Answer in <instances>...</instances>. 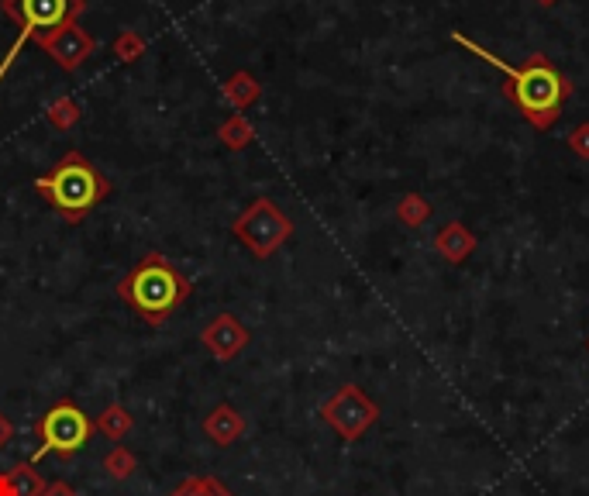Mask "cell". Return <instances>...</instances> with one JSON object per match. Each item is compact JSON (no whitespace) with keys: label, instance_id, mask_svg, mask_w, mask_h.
<instances>
[{"label":"cell","instance_id":"cell-13","mask_svg":"<svg viewBox=\"0 0 589 496\" xmlns=\"http://www.w3.org/2000/svg\"><path fill=\"white\" fill-rule=\"evenodd\" d=\"M217 138H221V145L228 152H242L252 145V138H255V128L248 124L245 114H238V111H231L228 118H224L221 124H217Z\"/></svg>","mask_w":589,"mask_h":496},{"label":"cell","instance_id":"cell-7","mask_svg":"<svg viewBox=\"0 0 589 496\" xmlns=\"http://www.w3.org/2000/svg\"><path fill=\"white\" fill-rule=\"evenodd\" d=\"M376 403H372L366 393L359 390V386H341V390L335 393L331 400H324L321 407V417L335 428L345 441H355L362 431L369 428L372 421H376Z\"/></svg>","mask_w":589,"mask_h":496},{"label":"cell","instance_id":"cell-16","mask_svg":"<svg viewBox=\"0 0 589 496\" xmlns=\"http://www.w3.org/2000/svg\"><path fill=\"white\" fill-rule=\"evenodd\" d=\"M45 118H49V124L56 131H73L76 124H80L83 118V107L76 97H69V93H62V97H56L49 104V111H45Z\"/></svg>","mask_w":589,"mask_h":496},{"label":"cell","instance_id":"cell-20","mask_svg":"<svg viewBox=\"0 0 589 496\" xmlns=\"http://www.w3.org/2000/svg\"><path fill=\"white\" fill-rule=\"evenodd\" d=\"M397 214H400V221H403V224H410V228H417V224H424V221H428V217H431V207H428V200H424V197H417V193H410V197H403V200H400Z\"/></svg>","mask_w":589,"mask_h":496},{"label":"cell","instance_id":"cell-22","mask_svg":"<svg viewBox=\"0 0 589 496\" xmlns=\"http://www.w3.org/2000/svg\"><path fill=\"white\" fill-rule=\"evenodd\" d=\"M14 441V421L7 414H0V448H7Z\"/></svg>","mask_w":589,"mask_h":496},{"label":"cell","instance_id":"cell-11","mask_svg":"<svg viewBox=\"0 0 589 496\" xmlns=\"http://www.w3.org/2000/svg\"><path fill=\"white\" fill-rule=\"evenodd\" d=\"M262 97V83L255 80L248 69H235V73L228 76V80L221 83V100L231 107V111H248V107L255 104V100Z\"/></svg>","mask_w":589,"mask_h":496},{"label":"cell","instance_id":"cell-24","mask_svg":"<svg viewBox=\"0 0 589 496\" xmlns=\"http://www.w3.org/2000/svg\"><path fill=\"white\" fill-rule=\"evenodd\" d=\"M538 4H541V7H555L558 0H538Z\"/></svg>","mask_w":589,"mask_h":496},{"label":"cell","instance_id":"cell-2","mask_svg":"<svg viewBox=\"0 0 589 496\" xmlns=\"http://www.w3.org/2000/svg\"><path fill=\"white\" fill-rule=\"evenodd\" d=\"M190 293L193 279L162 252H145L118 283V297L152 328L166 324L190 300Z\"/></svg>","mask_w":589,"mask_h":496},{"label":"cell","instance_id":"cell-21","mask_svg":"<svg viewBox=\"0 0 589 496\" xmlns=\"http://www.w3.org/2000/svg\"><path fill=\"white\" fill-rule=\"evenodd\" d=\"M569 145L576 155H583V159H589V124H579L576 131L569 135Z\"/></svg>","mask_w":589,"mask_h":496},{"label":"cell","instance_id":"cell-18","mask_svg":"<svg viewBox=\"0 0 589 496\" xmlns=\"http://www.w3.org/2000/svg\"><path fill=\"white\" fill-rule=\"evenodd\" d=\"M169 496H235V493H231V486L221 483L217 476H190Z\"/></svg>","mask_w":589,"mask_h":496},{"label":"cell","instance_id":"cell-23","mask_svg":"<svg viewBox=\"0 0 589 496\" xmlns=\"http://www.w3.org/2000/svg\"><path fill=\"white\" fill-rule=\"evenodd\" d=\"M42 496H80V493H76L73 486L62 483V479H59V483H49V486H45V493H42Z\"/></svg>","mask_w":589,"mask_h":496},{"label":"cell","instance_id":"cell-14","mask_svg":"<svg viewBox=\"0 0 589 496\" xmlns=\"http://www.w3.org/2000/svg\"><path fill=\"white\" fill-rule=\"evenodd\" d=\"M131 428H135V417L128 414L124 403H111V407H104L97 414V421H93V431H100L107 441H121Z\"/></svg>","mask_w":589,"mask_h":496},{"label":"cell","instance_id":"cell-6","mask_svg":"<svg viewBox=\"0 0 589 496\" xmlns=\"http://www.w3.org/2000/svg\"><path fill=\"white\" fill-rule=\"evenodd\" d=\"M35 431H38V441H42V445H38V452L31 455V462L45 459V455L73 459V455L90 441L93 421L83 414L80 407H76L73 400H59V403H52L42 417H38Z\"/></svg>","mask_w":589,"mask_h":496},{"label":"cell","instance_id":"cell-19","mask_svg":"<svg viewBox=\"0 0 589 496\" xmlns=\"http://www.w3.org/2000/svg\"><path fill=\"white\" fill-rule=\"evenodd\" d=\"M135 469H138V459H135V452H131V448L114 445L111 452L104 455V472L114 479V483H124V479H131V476H135Z\"/></svg>","mask_w":589,"mask_h":496},{"label":"cell","instance_id":"cell-8","mask_svg":"<svg viewBox=\"0 0 589 496\" xmlns=\"http://www.w3.org/2000/svg\"><path fill=\"white\" fill-rule=\"evenodd\" d=\"M35 45L56 62L59 69H66V73H76V69L97 52V38H93L87 28H80V21L62 25L56 31H49V35H38Z\"/></svg>","mask_w":589,"mask_h":496},{"label":"cell","instance_id":"cell-12","mask_svg":"<svg viewBox=\"0 0 589 496\" xmlns=\"http://www.w3.org/2000/svg\"><path fill=\"white\" fill-rule=\"evenodd\" d=\"M45 479L38 476L35 462H18L7 472H0V496H42Z\"/></svg>","mask_w":589,"mask_h":496},{"label":"cell","instance_id":"cell-17","mask_svg":"<svg viewBox=\"0 0 589 496\" xmlns=\"http://www.w3.org/2000/svg\"><path fill=\"white\" fill-rule=\"evenodd\" d=\"M145 49H149V42H145V35H138L135 28H121L111 42V56L118 62H138L145 56Z\"/></svg>","mask_w":589,"mask_h":496},{"label":"cell","instance_id":"cell-1","mask_svg":"<svg viewBox=\"0 0 589 496\" xmlns=\"http://www.w3.org/2000/svg\"><path fill=\"white\" fill-rule=\"evenodd\" d=\"M452 42H459L462 49H469L472 56L490 62V66H496L503 76H507L503 93L521 107L524 118L531 124H538V128H552V124L558 121V114H562L558 107H562V100L569 97V80H562V73H558L545 56H531L524 66H510V62H503L496 52L483 49V45L472 42L469 35H462V31H452Z\"/></svg>","mask_w":589,"mask_h":496},{"label":"cell","instance_id":"cell-15","mask_svg":"<svg viewBox=\"0 0 589 496\" xmlns=\"http://www.w3.org/2000/svg\"><path fill=\"white\" fill-rule=\"evenodd\" d=\"M438 248H441V255H445L448 262H462L465 255L476 248V238H472L469 231H465L462 224L455 221V224H448V228L438 235Z\"/></svg>","mask_w":589,"mask_h":496},{"label":"cell","instance_id":"cell-3","mask_svg":"<svg viewBox=\"0 0 589 496\" xmlns=\"http://www.w3.org/2000/svg\"><path fill=\"white\" fill-rule=\"evenodd\" d=\"M35 193L66 224H80L93 207H100L111 197V180L83 152L69 149L49 173L38 176Z\"/></svg>","mask_w":589,"mask_h":496},{"label":"cell","instance_id":"cell-5","mask_svg":"<svg viewBox=\"0 0 589 496\" xmlns=\"http://www.w3.org/2000/svg\"><path fill=\"white\" fill-rule=\"evenodd\" d=\"M231 235L238 238L252 259H269L276 248H283L293 235V221L283 207L269 197H255L242 214L231 221Z\"/></svg>","mask_w":589,"mask_h":496},{"label":"cell","instance_id":"cell-9","mask_svg":"<svg viewBox=\"0 0 589 496\" xmlns=\"http://www.w3.org/2000/svg\"><path fill=\"white\" fill-rule=\"evenodd\" d=\"M248 341H252V331H248L235 314H228V310L214 314L211 321L204 324V331H200V345H204L217 362H231Z\"/></svg>","mask_w":589,"mask_h":496},{"label":"cell","instance_id":"cell-10","mask_svg":"<svg viewBox=\"0 0 589 496\" xmlns=\"http://www.w3.org/2000/svg\"><path fill=\"white\" fill-rule=\"evenodd\" d=\"M204 434L217 448H231L245 434V421L231 403H217L211 414L204 417Z\"/></svg>","mask_w":589,"mask_h":496},{"label":"cell","instance_id":"cell-4","mask_svg":"<svg viewBox=\"0 0 589 496\" xmlns=\"http://www.w3.org/2000/svg\"><path fill=\"white\" fill-rule=\"evenodd\" d=\"M0 11L21 28L14 45L7 49V56L0 59V80H4L11 73L14 59L28 45V38L35 42L38 35H49V31H56L62 25L80 21V14L87 11V0H0Z\"/></svg>","mask_w":589,"mask_h":496}]
</instances>
